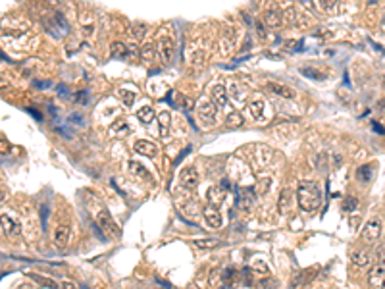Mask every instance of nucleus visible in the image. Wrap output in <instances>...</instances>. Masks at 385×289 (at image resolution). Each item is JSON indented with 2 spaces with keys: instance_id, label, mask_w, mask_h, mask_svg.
<instances>
[{
  "instance_id": "a878e982",
  "label": "nucleus",
  "mask_w": 385,
  "mask_h": 289,
  "mask_svg": "<svg viewBox=\"0 0 385 289\" xmlns=\"http://www.w3.org/2000/svg\"><path fill=\"white\" fill-rule=\"evenodd\" d=\"M206 199H208V202H212V204H220L222 200L226 199V193L220 189V187H208L206 189Z\"/></svg>"
},
{
  "instance_id": "f03ea898",
  "label": "nucleus",
  "mask_w": 385,
  "mask_h": 289,
  "mask_svg": "<svg viewBox=\"0 0 385 289\" xmlns=\"http://www.w3.org/2000/svg\"><path fill=\"white\" fill-rule=\"evenodd\" d=\"M31 33V23L21 18H8L0 23V41L6 45L21 43Z\"/></svg>"
},
{
  "instance_id": "473e14b6",
  "label": "nucleus",
  "mask_w": 385,
  "mask_h": 289,
  "mask_svg": "<svg viewBox=\"0 0 385 289\" xmlns=\"http://www.w3.org/2000/svg\"><path fill=\"white\" fill-rule=\"evenodd\" d=\"M252 268H254V270H258L260 274H268V272H270L268 264L264 262L262 258H256V260H252Z\"/></svg>"
},
{
  "instance_id": "b1692460",
  "label": "nucleus",
  "mask_w": 385,
  "mask_h": 289,
  "mask_svg": "<svg viewBox=\"0 0 385 289\" xmlns=\"http://www.w3.org/2000/svg\"><path fill=\"white\" fill-rule=\"evenodd\" d=\"M141 60L144 62V64H152L154 62V58H156V47L152 45V43H146V45H143L141 47Z\"/></svg>"
},
{
  "instance_id": "72a5a7b5",
  "label": "nucleus",
  "mask_w": 385,
  "mask_h": 289,
  "mask_svg": "<svg viewBox=\"0 0 385 289\" xmlns=\"http://www.w3.org/2000/svg\"><path fill=\"white\" fill-rule=\"evenodd\" d=\"M339 0H318V6H320V10H324V12H330L335 8V4H337Z\"/></svg>"
},
{
  "instance_id": "f3484780",
  "label": "nucleus",
  "mask_w": 385,
  "mask_h": 289,
  "mask_svg": "<svg viewBox=\"0 0 385 289\" xmlns=\"http://www.w3.org/2000/svg\"><path fill=\"white\" fill-rule=\"evenodd\" d=\"M212 100H214V104L218 108H226L229 104L228 89L224 85H214V89H212Z\"/></svg>"
},
{
  "instance_id": "1a4fd4ad",
  "label": "nucleus",
  "mask_w": 385,
  "mask_h": 289,
  "mask_svg": "<svg viewBox=\"0 0 385 289\" xmlns=\"http://www.w3.org/2000/svg\"><path fill=\"white\" fill-rule=\"evenodd\" d=\"M0 230L8 237H19L21 235V224L12 214H0Z\"/></svg>"
},
{
  "instance_id": "393cba45",
  "label": "nucleus",
  "mask_w": 385,
  "mask_h": 289,
  "mask_svg": "<svg viewBox=\"0 0 385 289\" xmlns=\"http://www.w3.org/2000/svg\"><path fill=\"white\" fill-rule=\"evenodd\" d=\"M135 116L139 118L141 124H146V126H148V124L154 120V116H156V114H154V108H152V106L144 104V106H141V108L137 110V114H135Z\"/></svg>"
},
{
  "instance_id": "423d86ee",
  "label": "nucleus",
  "mask_w": 385,
  "mask_h": 289,
  "mask_svg": "<svg viewBox=\"0 0 385 289\" xmlns=\"http://www.w3.org/2000/svg\"><path fill=\"white\" fill-rule=\"evenodd\" d=\"M283 19H285V23H289L293 27H308L310 25V18L295 6H287L283 10Z\"/></svg>"
},
{
  "instance_id": "0eeeda50",
  "label": "nucleus",
  "mask_w": 385,
  "mask_h": 289,
  "mask_svg": "<svg viewBox=\"0 0 385 289\" xmlns=\"http://www.w3.org/2000/svg\"><path fill=\"white\" fill-rule=\"evenodd\" d=\"M158 47V58L164 62V64H170L175 56V43L170 35H162L156 43Z\"/></svg>"
},
{
  "instance_id": "9d476101",
  "label": "nucleus",
  "mask_w": 385,
  "mask_h": 289,
  "mask_svg": "<svg viewBox=\"0 0 385 289\" xmlns=\"http://www.w3.org/2000/svg\"><path fill=\"white\" fill-rule=\"evenodd\" d=\"M368 284H370L372 288H385V264L384 262H378L374 268H370Z\"/></svg>"
},
{
  "instance_id": "6e6552de",
  "label": "nucleus",
  "mask_w": 385,
  "mask_h": 289,
  "mask_svg": "<svg viewBox=\"0 0 385 289\" xmlns=\"http://www.w3.org/2000/svg\"><path fill=\"white\" fill-rule=\"evenodd\" d=\"M179 183L187 191H194L196 189V185H198V172H196V168L192 164L181 168V172H179Z\"/></svg>"
},
{
  "instance_id": "bb28decb",
  "label": "nucleus",
  "mask_w": 385,
  "mask_h": 289,
  "mask_svg": "<svg viewBox=\"0 0 385 289\" xmlns=\"http://www.w3.org/2000/svg\"><path fill=\"white\" fill-rule=\"evenodd\" d=\"M189 62H191L192 68H202V66H206V62H208V56H206V50H194L189 58Z\"/></svg>"
},
{
  "instance_id": "9b49d317",
  "label": "nucleus",
  "mask_w": 385,
  "mask_h": 289,
  "mask_svg": "<svg viewBox=\"0 0 385 289\" xmlns=\"http://www.w3.org/2000/svg\"><path fill=\"white\" fill-rule=\"evenodd\" d=\"M350 262H352L356 268L366 270V268H370V262H372V253H370L368 249H354V251L350 253Z\"/></svg>"
},
{
  "instance_id": "ddd939ff",
  "label": "nucleus",
  "mask_w": 385,
  "mask_h": 289,
  "mask_svg": "<svg viewBox=\"0 0 385 289\" xmlns=\"http://www.w3.org/2000/svg\"><path fill=\"white\" fill-rule=\"evenodd\" d=\"M71 241V228L68 224H60L56 230H54V245L56 247H66Z\"/></svg>"
},
{
  "instance_id": "a19ab883",
  "label": "nucleus",
  "mask_w": 385,
  "mask_h": 289,
  "mask_svg": "<svg viewBox=\"0 0 385 289\" xmlns=\"http://www.w3.org/2000/svg\"><path fill=\"white\" fill-rule=\"evenodd\" d=\"M384 25H385V19H384Z\"/></svg>"
},
{
  "instance_id": "7c9ffc66",
  "label": "nucleus",
  "mask_w": 385,
  "mask_h": 289,
  "mask_svg": "<svg viewBox=\"0 0 385 289\" xmlns=\"http://www.w3.org/2000/svg\"><path fill=\"white\" fill-rule=\"evenodd\" d=\"M110 54L116 56V58H123V56H127V47L120 41H116L110 45Z\"/></svg>"
},
{
  "instance_id": "f704fd0d",
  "label": "nucleus",
  "mask_w": 385,
  "mask_h": 289,
  "mask_svg": "<svg viewBox=\"0 0 385 289\" xmlns=\"http://www.w3.org/2000/svg\"><path fill=\"white\" fill-rule=\"evenodd\" d=\"M358 178H360V181H370L372 180V168L370 166H362L360 170H358Z\"/></svg>"
},
{
  "instance_id": "4c0bfd02",
  "label": "nucleus",
  "mask_w": 385,
  "mask_h": 289,
  "mask_svg": "<svg viewBox=\"0 0 385 289\" xmlns=\"http://www.w3.org/2000/svg\"><path fill=\"white\" fill-rule=\"evenodd\" d=\"M354 208H356V199H349L345 202V210H347V212L354 210Z\"/></svg>"
},
{
  "instance_id": "a211bd4d",
  "label": "nucleus",
  "mask_w": 385,
  "mask_h": 289,
  "mask_svg": "<svg viewBox=\"0 0 385 289\" xmlns=\"http://www.w3.org/2000/svg\"><path fill=\"white\" fill-rule=\"evenodd\" d=\"M291 200H293V191L289 187H283L280 191V197H278V210H280V214H287L289 212Z\"/></svg>"
},
{
  "instance_id": "dca6fc26",
  "label": "nucleus",
  "mask_w": 385,
  "mask_h": 289,
  "mask_svg": "<svg viewBox=\"0 0 385 289\" xmlns=\"http://www.w3.org/2000/svg\"><path fill=\"white\" fill-rule=\"evenodd\" d=\"M254 200H256L254 189H252V187L243 189L241 195H239V206H241V210H243V212H250L252 206H254Z\"/></svg>"
},
{
  "instance_id": "6ab92c4d",
  "label": "nucleus",
  "mask_w": 385,
  "mask_h": 289,
  "mask_svg": "<svg viewBox=\"0 0 385 289\" xmlns=\"http://www.w3.org/2000/svg\"><path fill=\"white\" fill-rule=\"evenodd\" d=\"M264 23H266V27H270V29H280L281 25H283V16H281L278 10L270 8V10H266V14H264Z\"/></svg>"
},
{
  "instance_id": "7ed1b4c3",
  "label": "nucleus",
  "mask_w": 385,
  "mask_h": 289,
  "mask_svg": "<svg viewBox=\"0 0 385 289\" xmlns=\"http://www.w3.org/2000/svg\"><path fill=\"white\" fill-rule=\"evenodd\" d=\"M382 234H384V220L380 216H372L364 224L362 232H360V241L372 245V243H376V241L382 239Z\"/></svg>"
},
{
  "instance_id": "ea45409f",
  "label": "nucleus",
  "mask_w": 385,
  "mask_h": 289,
  "mask_svg": "<svg viewBox=\"0 0 385 289\" xmlns=\"http://www.w3.org/2000/svg\"><path fill=\"white\" fill-rule=\"evenodd\" d=\"M4 200H6V191L0 189V202H4Z\"/></svg>"
},
{
  "instance_id": "5701e85b",
  "label": "nucleus",
  "mask_w": 385,
  "mask_h": 289,
  "mask_svg": "<svg viewBox=\"0 0 385 289\" xmlns=\"http://www.w3.org/2000/svg\"><path fill=\"white\" fill-rule=\"evenodd\" d=\"M228 95L231 96V98H233V100H237V102H243L248 93H246V89L243 87V85H241V83H231V85L228 87Z\"/></svg>"
},
{
  "instance_id": "c9c22d12",
  "label": "nucleus",
  "mask_w": 385,
  "mask_h": 289,
  "mask_svg": "<svg viewBox=\"0 0 385 289\" xmlns=\"http://www.w3.org/2000/svg\"><path fill=\"white\" fill-rule=\"evenodd\" d=\"M270 187H272V178H266V176L260 178V181H258V191H260V193H266Z\"/></svg>"
},
{
  "instance_id": "e433bc0d",
  "label": "nucleus",
  "mask_w": 385,
  "mask_h": 289,
  "mask_svg": "<svg viewBox=\"0 0 385 289\" xmlns=\"http://www.w3.org/2000/svg\"><path fill=\"white\" fill-rule=\"evenodd\" d=\"M35 282L43 284V286H47V288H56V284H54L52 280H45V278H39V276H35Z\"/></svg>"
},
{
  "instance_id": "f8f14e48",
  "label": "nucleus",
  "mask_w": 385,
  "mask_h": 289,
  "mask_svg": "<svg viewBox=\"0 0 385 289\" xmlns=\"http://www.w3.org/2000/svg\"><path fill=\"white\" fill-rule=\"evenodd\" d=\"M127 170H129V174L135 178V180H141V181H148V183H152V174L143 166L141 162H137V160H129L127 162Z\"/></svg>"
},
{
  "instance_id": "4468645a",
  "label": "nucleus",
  "mask_w": 385,
  "mask_h": 289,
  "mask_svg": "<svg viewBox=\"0 0 385 289\" xmlns=\"http://www.w3.org/2000/svg\"><path fill=\"white\" fill-rule=\"evenodd\" d=\"M135 152L137 154H143V156H148V158H154L158 154V146L156 143H152V141H148V139H139V141H135Z\"/></svg>"
},
{
  "instance_id": "aec40b11",
  "label": "nucleus",
  "mask_w": 385,
  "mask_h": 289,
  "mask_svg": "<svg viewBox=\"0 0 385 289\" xmlns=\"http://www.w3.org/2000/svg\"><path fill=\"white\" fill-rule=\"evenodd\" d=\"M264 108H266V102H264L262 98H252V100L246 104L248 114H250L254 120H258V122L264 118Z\"/></svg>"
},
{
  "instance_id": "f257e3e1",
  "label": "nucleus",
  "mask_w": 385,
  "mask_h": 289,
  "mask_svg": "<svg viewBox=\"0 0 385 289\" xmlns=\"http://www.w3.org/2000/svg\"><path fill=\"white\" fill-rule=\"evenodd\" d=\"M297 200L302 212L312 214L322 204V189L316 181H300L297 187Z\"/></svg>"
},
{
  "instance_id": "412c9836",
  "label": "nucleus",
  "mask_w": 385,
  "mask_h": 289,
  "mask_svg": "<svg viewBox=\"0 0 385 289\" xmlns=\"http://www.w3.org/2000/svg\"><path fill=\"white\" fill-rule=\"evenodd\" d=\"M127 133H131V126H129V122L127 120H116L112 126H110V135H114V137H125Z\"/></svg>"
},
{
  "instance_id": "20e7f679",
  "label": "nucleus",
  "mask_w": 385,
  "mask_h": 289,
  "mask_svg": "<svg viewBox=\"0 0 385 289\" xmlns=\"http://www.w3.org/2000/svg\"><path fill=\"white\" fill-rule=\"evenodd\" d=\"M95 222H96V226L104 232L108 237H118L120 235V228L116 226V222H114V218L110 216V212L106 210L104 206L100 204L96 210H95Z\"/></svg>"
},
{
  "instance_id": "2eb2a0df",
  "label": "nucleus",
  "mask_w": 385,
  "mask_h": 289,
  "mask_svg": "<svg viewBox=\"0 0 385 289\" xmlns=\"http://www.w3.org/2000/svg\"><path fill=\"white\" fill-rule=\"evenodd\" d=\"M266 87H268V91H272L274 95H278V96H281V98H287V100L297 98V93L291 89V87H287V85H281V83H274V81H270Z\"/></svg>"
},
{
  "instance_id": "c756f323",
  "label": "nucleus",
  "mask_w": 385,
  "mask_h": 289,
  "mask_svg": "<svg viewBox=\"0 0 385 289\" xmlns=\"http://www.w3.org/2000/svg\"><path fill=\"white\" fill-rule=\"evenodd\" d=\"M118 96L122 98V102H125V104H133V102H135V98H137V93H135V91H131V89H125V87H122V89H118Z\"/></svg>"
},
{
  "instance_id": "2f4dec72",
  "label": "nucleus",
  "mask_w": 385,
  "mask_h": 289,
  "mask_svg": "<svg viewBox=\"0 0 385 289\" xmlns=\"http://www.w3.org/2000/svg\"><path fill=\"white\" fill-rule=\"evenodd\" d=\"M158 120H160V135H166V131H168V127H170V112L168 110H162L160 114H158Z\"/></svg>"
},
{
  "instance_id": "58836bf2",
  "label": "nucleus",
  "mask_w": 385,
  "mask_h": 289,
  "mask_svg": "<svg viewBox=\"0 0 385 289\" xmlns=\"http://www.w3.org/2000/svg\"><path fill=\"white\" fill-rule=\"evenodd\" d=\"M60 286H62V288H77V286H75L73 282H68V280H64V282H62Z\"/></svg>"
},
{
  "instance_id": "39448f33",
  "label": "nucleus",
  "mask_w": 385,
  "mask_h": 289,
  "mask_svg": "<svg viewBox=\"0 0 385 289\" xmlns=\"http://www.w3.org/2000/svg\"><path fill=\"white\" fill-rule=\"evenodd\" d=\"M216 114H218V106L214 104V100L204 98V100L198 102V106H196V118H198V122H200L202 127L208 129V127L216 126Z\"/></svg>"
},
{
  "instance_id": "c85d7f7f",
  "label": "nucleus",
  "mask_w": 385,
  "mask_h": 289,
  "mask_svg": "<svg viewBox=\"0 0 385 289\" xmlns=\"http://www.w3.org/2000/svg\"><path fill=\"white\" fill-rule=\"evenodd\" d=\"M243 124H245V118H243L239 112H229V116L226 118V126L231 127V129L243 126Z\"/></svg>"
},
{
  "instance_id": "cd10ccee",
  "label": "nucleus",
  "mask_w": 385,
  "mask_h": 289,
  "mask_svg": "<svg viewBox=\"0 0 385 289\" xmlns=\"http://www.w3.org/2000/svg\"><path fill=\"white\" fill-rule=\"evenodd\" d=\"M192 245H194L196 249L206 251V249H214V247H218V245H220V241H218V239H206V237H202V239H192Z\"/></svg>"
},
{
  "instance_id": "4be33fe9",
  "label": "nucleus",
  "mask_w": 385,
  "mask_h": 289,
  "mask_svg": "<svg viewBox=\"0 0 385 289\" xmlns=\"http://www.w3.org/2000/svg\"><path fill=\"white\" fill-rule=\"evenodd\" d=\"M204 222L210 230H218L222 226V214L216 208H206L204 210Z\"/></svg>"
}]
</instances>
